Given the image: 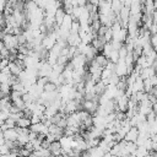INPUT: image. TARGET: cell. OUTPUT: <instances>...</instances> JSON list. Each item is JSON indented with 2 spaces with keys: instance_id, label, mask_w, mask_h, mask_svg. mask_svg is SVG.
<instances>
[{
  "instance_id": "obj_1",
  "label": "cell",
  "mask_w": 157,
  "mask_h": 157,
  "mask_svg": "<svg viewBox=\"0 0 157 157\" xmlns=\"http://www.w3.org/2000/svg\"><path fill=\"white\" fill-rule=\"evenodd\" d=\"M2 42H4L5 48H7L9 50L10 49H17V47H18L17 37L13 34H5L2 38Z\"/></svg>"
},
{
  "instance_id": "obj_2",
  "label": "cell",
  "mask_w": 157,
  "mask_h": 157,
  "mask_svg": "<svg viewBox=\"0 0 157 157\" xmlns=\"http://www.w3.org/2000/svg\"><path fill=\"white\" fill-rule=\"evenodd\" d=\"M114 74L119 77H124V76H128V66L126 64L124 63V59H119L118 63L115 64V70H114Z\"/></svg>"
},
{
  "instance_id": "obj_3",
  "label": "cell",
  "mask_w": 157,
  "mask_h": 157,
  "mask_svg": "<svg viewBox=\"0 0 157 157\" xmlns=\"http://www.w3.org/2000/svg\"><path fill=\"white\" fill-rule=\"evenodd\" d=\"M98 102H94V101H88V99H83L82 103H81V108L86 112H88L90 114H94L97 108H98Z\"/></svg>"
},
{
  "instance_id": "obj_4",
  "label": "cell",
  "mask_w": 157,
  "mask_h": 157,
  "mask_svg": "<svg viewBox=\"0 0 157 157\" xmlns=\"http://www.w3.org/2000/svg\"><path fill=\"white\" fill-rule=\"evenodd\" d=\"M29 130L36 132V134H38V135H43V136H45L48 134V126L45 124H43L42 121L38 123V124H32L29 126Z\"/></svg>"
},
{
  "instance_id": "obj_5",
  "label": "cell",
  "mask_w": 157,
  "mask_h": 157,
  "mask_svg": "<svg viewBox=\"0 0 157 157\" xmlns=\"http://www.w3.org/2000/svg\"><path fill=\"white\" fill-rule=\"evenodd\" d=\"M2 136L5 139V141H17L18 137V132L16 128H11V129H6L2 131Z\"/></svg>"
},
{
  "instance_id": "obj_6",
  "label": "cell",
  "mask_w": 157,
  "mask_h": 157,
  "mask_svg": "<svg viewBox=\"0 0 157 157\" xmlns=\"http://www.w3.org/2000/svg\"><path fill=\"white\" fill-rule=\"evenodd\" d=\"M137 136H139V130H137V128H136V126H131V128L129 129V131L126 132V135H125V137H124L123 140L130 141V142H135V141L137 140Z\"/></svg>"
},
{
  "instance_id": "obj_7",
  "label": "cell",
  "mask_w": 157,
  "mask_h": 157,
  "mask_svg": "<svg viewBox=\"0 0 157 157\" xmlns=\"http://www.w3.org/2000/svg\"><path fill=\"white\" fill-rule=\"evenodd\" d=\"M66 43H67V47H77L81 43V38L78 33H70L66 39Z\"/></svg>"
},
{
  "instance_id": "obj_8",
  "label": "cell",
  "mask_w": 157,
  "mask_h": 157,
  "mask_svg": "<svg viewBox=\"0 0 157 157\" xmlns=\"http://www.w3.org/2000/svg\"><path fill=\"white\" fill-rule=\"evenodd\" d=\"M11 105H12V101H11L10 96H6L4 98H0V110H4V112L10 113Z\"/></svg>"
},
{
  "instance_id": "obj_9",
  "label": "cell",
  "mask_w": 157,
  "mask_h": 157,
  "mask_svg": "<svg viewBox=\"0 0 157 157\" xmlns=\"http://www.w3.org/2000/svg\"><path fill=\"white\" fill-rule=\"evenodd\" d=\"M49 151L53 156H61V145L59 141H53L49 146Z\"/></svg>"
},
{
  "instance_id": "obj_10",
  "label": "cell",
  "mask_w": 157,
  "mask_h": 157,
  "mask_svg": "<svg viewBox=\"0 0 157 157\" xmlns=\"http://www.w3.org/2000/svg\"><path fill=\"white\" fill-rule=\"evenodd\" d=\"M71 23H72V18H71V15H65L64 20H63V23L60 25V29L63 31H69L70 32V28H71Z\"/></svg>"
},
{
  "instance_id": "obj_11",
  "label": "cell",
  "mask_w": 157,
  "mask_h": 157,
  "mask_svg": "<svg viewBox=\"0 0 157 157\" xmlns=\"http://www.w3.org/2000/svg\"><path fill=\"white\" fill-rule=\"evenodd\" d=\"M157 72H156V70L151 66V67H147V69H141V71H140V77L142 78V80H146V78H150L151 76H153V75H156Z\"/></svg>"
},
{
  "instance_id": "obj_12",
  "label": "cell",
  "mask_w": 157,
  "mask_h": 157,
  "mask_svg": "<svg viewBox=\"0 0 157 157\" xmlns=\"http://www.w3.org/2000/svg\"><path fill=\"white\" fill-rule=\"evenodd\" d=\"M140 91H144V80L140 76H137L132 83V92L135 93V92H140Z\"/></svg>"
},
{
  "instance_id": "obj_13",
  "label": "cell",
  "mask_w": 157,
  "mask_h": 157,
  "mask_svg": "<svg viewBox=\"0 0 157 157\" xmlns=\"http://www.w3.org/2000/svg\"><path fill=\"white\" fill-rule=\"evenodd\" d=\"M65 11H64V9L63 7H60V9H58L56 10V12H55V15H54V20H55V23L60 27V25L63 23V20H64V17H65Z\"/></svg>"
},
{
  "instance_id": "obj_14",
  "label": "cell",
  "mask_w": 157,
  "mask_h": 157,
  "mask_svg": "<svg viewBox=\"0 0 157 157\" xmlns=\"http://www.w3.org/2000/svg\"><path fill=\"white\" fill-rule=\"evenodd\" d=\"M123 6H124V4H123L120 0H112V1H110V10H112L115 15H118V13L120 12V10L123 9Z\"/></svg>"
},
{
  "instance_id": "obj_15",
  "label": "cell",
  "mask_w": 157,
  "mask_h": 157,
  "mask_svg": "<svg viewBox=\"0 0 157 157\" xmlns=\"http://www.w3.org/2000/svg\"><path fill=\"white\" fill-rule=\"evenodd\" d=\"M87 152H88V156H90V157H102L103 153H104V151H103L99 146L91 147V148L87 150Z\"/></svg>"
},
{
  "instance_id": "obj_16",
  "label": "cell",
  "mask_w": 157,
  "mask_h": 157,
  "mask_svg": "<svg viewBox=\"0 0 157 157\" xmlns=\"http://www.w3.org/2000/svg\"><path fill=\"white\" fill-rule=\"evenodd\" d=\"M101 67H105V65L108 64V61H109V59L107 58V56H104L102 53L101 54H97L96 56H94V59H93Z\"/></svg>"
},
{
  "instance_id": "obj_17",
  "label": "cell",
  "mask_w": 157,
  "mask_h": 157,
  "mask_svg": "<svg viewBox=\"0 0 157 157\" xmlns=\"http://www.w3.org/2000/svg\"><path fill=\"white\" fill-rule=\"evenodd\" d=\"M9 69H10L11 75H15V76H18L20 72L23 70V69H21L15 61H10V63H9Z\"/></svg>"
},
{
  "instance_id": "obj_18",
  "label": "cell",
  "mask_w": 157,
  "mask_h": 157,
  "mask_svg": "<svg viewBox=\"0 0 157 157\" xmlns=\"http://www.w3.org/2000/svg\"><path fill=\"white\" fill-rule=\"evenodd\" d=\"M16 126L17 128H29L31 126V119L29 118H20L17 121H16Z\"/></svg>"
},
{
  "instance_id": "obj_19",
  "label": "cell",
  "mask_w": 157,
  "mask_h": 157,
  "mask_svg": "<svg viewBox=\"0 0 157 157\" xmlns=\"http://www.w3.org/2000/svg\"><path fill=\"white\" fill-rule=\"evenodd\" d=\"M27 142H29L28 134H18V137H17V144H18L20 146H25Z\"/></svg>"
},
{
  "instance_id": "obj_20",
  "label": "cell",
  "mask_w": 157,
  "mask_h": 157,
  "mask_svg": "<svg viewBox=\"0 0 157 157\" xmlns=\"http://www.w3.org/2000/svg\"><path fill=\"white\" fill-rule=\"evenodd\" d=\"M112 50H113V47H112L110 42H108V43H105V44L103 45V49H102V54H103L104 56H107V58H108Z\"/></svg>"
},
{
  "instance_id": "obj_21",
  "label": "cell",
  "mask_w": 157,
  "mask_h": 157,
  "mask_svg": "<svg viewBox=\"0 0 157 157\" xmlns=\"http://www.w3.org/2000/svg\"><path fill=\"white\" fill-rule=\"evenodd\" d=\"M98 144H99V139H93V137H91V139H86L87 150L91 148V147H96V146H98Z\"/></svg>"
},
{
  "instance_id": "obj_22",
  "label": "cell",
  "mask_w": 157,
  "mask_h": 157,
  "mask_svg": "<svg viewBox=\"0 0 157 157\" xmlns=\"http://www.w3.org/2000/svg\"><path fill=\"white\" fill-rule=\"evenodd\" d=\"M12 105H15L16 108H18L20 110H23V109L26 108V103L23 102L22 98H18V99H16V101H12Z\"/></svg>"
},
{
  "instance_id": "obj_23",
  "label": "cell",
  "mask_w": 157,
  "mask_h": 157,
  "mask_svg": "<svg viewBox=\"0 0 157 157\" xmlns=\"http://www.w3.org/2000/svg\"><path fill=\"white\" fill-rule=\"evenodd\" d=\"M0 92H2L4 94L9 96L10 92H11V86H10L7 82H5V83H0Z\"/></svg>"
},
{
  "instance_id": "obj_24",
  "label": "cell",
  "mask_w": 157,
  "mask_h": 157,
  "mask_svg": "<svg viewBox=\"0 0 157 157\" xmlns=\"http://www.w3.org/2000/svg\"><path fill=\"white\" fill-rule=\"evenodd\" d=\"M108 59H109V61L117 64L118 60H119V53H118V50H112L110 54H109V56H108Z\"/></svg>"
},
{
  "instance_id": "obj_25",
  "label": "cell",
  "mask_w": 157,
  "mask_h": 157,
  "mask_svg": "<svg viewBox=\"0 0 157 157\" xmlns=\"http://www.w3.org/2000/svg\"><path fill=\"white\" fill-rule=\"evenodd\" d=\"M56 90H58V86L55 83H53V82H47L44 85V91L45 92H54Z\"/></svg>"
},
{
  "instance_id": "obj_26",
  "label": "cell",
  "mask_w": 157,
  "mask_h": 157,
  "mask_svg": "<svg viewBox=\"0 0 157 157\" xmlns=\"http://www.w3.org/2000/svg\"><path fill=\"white\" fill-rule=\"evenodd\" d=\"M136 144L135 142H130V141H126V144H125V148L128 150V152L130 153V155H132L134 152H135V150H136Z\"/></svg>"
},
{
  "instance_id": "obj_27",
  "label": "cell",
  "mask_w": 157,
  "mask_h": 157,
  "mask_svg": "<svg viewBox=\"0 0 157 157\" xmlns=\"http://www.w3.org/2000/svg\"><path fill=\"white\" fill-rule=\"evenodd\" d=\"M78 31H80V22H78L77 20H75V21H72V23H71L70 33H78Z\"/></svg>"
},
{
  "instance_id": "obj_28",
  "label": "cell",
  "mask_w": 157,
  "mask_h": 157,
  "mask_svg": "<svg viewBox=\"0 0 157 157\" xmlns=\"http://www.w3.org/2000/svg\"><path fill=\"white\" fill-rule=\"evenodd\" d=\"M103 38H104L105 43H108V42H110V40L113 39V31L110 29V27H108V29L105 31V33H104Z\"/></svg>"
},
{
  "instance_id": "obj_29",
  "label": "cell",
  "mask_w": 157,
  "mask_h": 157,
  "mask_svg": "<svg viewBox=\"0 0 157 157\" xmlns=\"http://www.w3.org/2000/svg\"><path fill=\"white\" fill-rule=\"evenodd\" d=\"M32 155V152L29 151V150H27L26 147H21L20 150H18V156L20 157H28V156H31Z\"/></svg>"
},
{
  "instance_id": "obj_30",
  "label": "cell",
  "mask_w": 157,
  "mask_h": 157,
  "mask_svg": "<svg viewBox=\"0 0 157 157\" xmlns=\"http://www.w3.org/2000/svg\"><path fill=\"white\" fill-rule=\"evenodd\" d=\"M118 53H119V59H125V56H126V54H128V50H126L125 44L121 45V48L118 50Z\"/></svg>"
},
{
  "instance_id": "obj_31",
  "label": "cell",
  "mask_w": 157,
  "mask_h": 157,
  "mask_svg": "<svg viewBox=\"0 0 157 157\" xmlns=\"http://www.w3.org/2000/svg\"><path fill=\"white\" fill-rule=\"evenodd\" d=\"M21 97H22V93L18 92V91H11V92H10V98H11V101H16V99H18V98H21Z\"/></svg>"
},
{
  "instance_id": "obj_32",
  "label": "cell",
  "mask_w": 157,
  "mask_h": 157,
  "mask_svg": "<svg viewBox=\"0 0 157 157\" xmlns=\"http://www.w3.org/2000/svg\"><path fill=\"white\" fill-rule=\"evenodd\" d=\"M150 43H151L152 48H153L155 50H157V33H156V34H151V37H150Z\"/></svg>"
},
{
  "instance_id": "obj_33",
  "label": "cell",
  "mask_w": 157,
  "mask_h": 157,
  "mask_svg": "<svg viewBox=\"0 0 157 157\" xmlns=\"http://www.w3.org/2000/svg\"><path fill=\"white\" fill-rule=\"evenodd\" d=\"M119 76H117L115 74H113L112 75V77L109 78V85H113V86H117L118 85V82H119Z\"/></svg>"
},
{
  "instance_id": "obj_34",
  "label": "cell",
  "mask_w": 157,
  "mask_h": 157,
  "mask_svg": "<svg viewBox=\"0 0 157 157\" xmlns=\"http://www.w3.org/2000/svg\"><path fill=\"white\" fill-rule=\"evenodd\" d=\"M9 56H10V50L7 48H4L0 52V59H9Z\"/></svg>"
},
{
  "instance_id": "obj_35",
  "label": "cell",
  "mask_w": 157,
  "mask_h": 157,
  "mask_svg": "<svg viewBox=\"0 0 157 157\" xmlns=\"http://www.w3.org/2000/svg\"><path fill=\"white\" fill-rule=\"evenodd\" d=\"M29 119H31V125H32V124H38V123L42 121V118L38 117V115H31Z\"/></svg>"
},
{
  "instance_id": "obj_36",
  "label": "cell",
  "mask_w": 157,
  "mask_h": 157,
  "mask_svg": "<svg viewBox=\"0 0 157 157\" xmlns=\"http://www.w3.org/2000/svg\"><path fill=\"white\" fill-rule=\"evenodd\" d=\"M9 59H0V71L9 66Z\"/></svg>"
},
{
  "instance_id": "obj_37",
  "label": "cell",
  "mask_w": 157,
  "mask_h": 157,
  "mask_svg": "<svg viewBox=\"0 0 157 157\" xmlns=\"http://www.w3.org/2000/svg\"><path fill=\"white\" fill-rule=\"evenodd\" d=\"M11 150L6 146V144H4L2 146H0V155H6V153H9Z\"/></svg>"
},
{
  "instance_id": "obj_38",
  "label": "cell",
  "mask_w": 157,
  "mask_h": 157,
  "mask_svg": "<svg viewBox=\"0 0 157 157\" xmlns=\"http://www.w3.org/2000/svg\"><path fill=\"white\" fill-rule=\"evenodd\" d=\"M150 81H151V85H152L153 87H156V86H157V74L153 75V76H151V77H150Z\"/></svg>"
},
{
  "instance_id": "obj_39",
  "label": "cell",
  "mask_w": 157,
  "mask_h": 157,
  "mask_svg": "<svg viewBox=\"0 0 157 157\" xmlns=\"http://www.w3.org/2000/svg\"><path fill=\"white\" fill-rule=\"evenodd\" d=\"M4 26H5V16L2 12H0V27L4 28Z\"/></svg>"
},
{
  "instance_id": "obj_40",
  "label": "cell",
  "mask_w": 157,
  "mask_h": 157,
  "mask_svg": "<svg viewBox=\"0 0 157 157\" xmlns=\"http://www.w3.org/2000/svg\"><path fill=\"white\" fill-rule=\"evenodd\" d=\"M86 4H87V0H77V5L81 6V7L86 6Z\"/></svg>"
},
{
  "instance_id": "obj_41",
  "label": "cell",
  "mask_w": 157,
  "mask_h": 157,
  "mask_svg": "<svg viewBox=\"0 0 157 157\" xmlns=\"http://www.w3.org/2000/svg\"><path fill=\"white\" fill-rule=\"evenodd\" d=\"M152 110H153V112L157 114V99H156V102L152 104Z\"/></svg>"
},
{
  "instance_id": "obj_42",
  "label": "cell",
  "mask_w": 157,
  "mask_h": 157,
  "mask_svg": "<svg viewBox=\"0 0 157 157\" xmlns=\"http://www.w3.org/2000/svg\"><path fill=\"white\" fill-rule=\"evenodd\" d=\"M4 48H5V45H4V42H2V39H0V52H1Z\"/></svg>"
},
{
  "instance_id": "obj_43",
  "label": "cell",
  "mask_w": 157,
  "mask_h": 157,
  "mask_svg": "<svg viewBox=\"0 0 157 157\" xmlns=\"http://www.w3.org/2000/svg\"><path fill=\"white\" fill-rule=\"evenodd\" d=\"M155 123L157 124V114H156V118H155Z\"/></svg>"
},
{
  "instance_id": "obj_44",
  "label": "cell",
  "mask_w": 157,
  "mask_h": 157,
  "mask_svg": "<svg viewBox=\"0 0 157 157\" xmlns=\"http://www.w3.org/2000/svg\"><path fill=\"white\" fill-rule=\"evenodd\" d=\"M50 157H63V156H53V155H50Z\"/></svg>"
},
{
  "instance_id": "obj_45",
  "label": "cell",
  "mask_w": 157,
  "mask_h": 157,
  "mask_svg": "<svg viewBox=\"0 0 157 157\" xmlns=\"http://www.w3.org/2000/svg\"><path fill=\"white\" fill-rule=\"evenodd\" d=\"M28 157H32V156H28Z\"/></svg>"
}]
</instances>
